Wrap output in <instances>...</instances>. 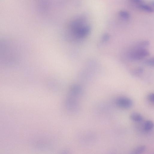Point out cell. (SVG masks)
<instances>
[{
	"mask_svg": "<svg viewBox=\"0 0 154 154\" xmlns=\"http://www.w3.org/2000/svg\"><path fill=\"white\" fill-rule=\"evenodd\" d=\"M146 148L144 145L139 146L133 150L131 154H141L145 151Z\"/></svg>",
	"mask_w": 154,
	"mask_h": 154,
	"instance_id": "obj_6",
	"label": "cell"
},
{
	"mask_svg": "<svg viewBox=\"0 0 154 154\" xmlns=\"http://www.w3.org/2000/svg\"><path fill=\"white\" fill-rule=\"evenodd\" d=\"M116 105L119 107L124 109L131 108L132 105V100L129 98L121 97L118 98L116 100Z\"/></svg>",
	"mask_w": 154,
	"mask_h": 154,
	"instance_id": "obj_2",
	"label": "cell"
},
{
	"mask_svg": "<svg viewBox=\"0 0 154 154\" xmlns=\"http://www.w3.org/2000/svg\"><path fill=\"white\" fill-rule=\"evenodd\" d=\"M148 99L151 102L154 103V94L151 93L148 96Z\"/></svg>",
	"mask_w": 154,
	"mask_h": 154,
	"instance_id": "obj_11",
	"label": "cell"
},
{
	"mask_svg": "<svg viewBox=\"0 0 154 154\" xmlns=\"http://www.w3.org/2000/svg\"><path fill=\"white\" fill-rule=\"evenodd\" d=\"M154 126L153 122L150 120L146 121L144 125V129L146 131H149L152 129Z\"/></svg>",
	"mask_w": 154,
	"mask_h": 154,
	"instance_id": "obj_8",
	"label": "cell"
},
{
	"mask_svg": "<svg viewBox=\"0 0 154 154\" xmlns=\"http://www.w3.org/2000/svg\"><path fill=\"white\" fill-rule=\"evenodd\" d=\"M82 90L81 87L78 85H74L70 90V95L74 97H79L82 94Z\"/></svg>",
	"mask_w": 154,
	"mask_h": 154,
	"instance_id": "obj_3",
	"label": "cell"
},
{
	"mask_svg": "<svg viewBox=\"0 0 154 154\" xmlns=\"http://www.w3.org/2000/svg\"><path fill=\"white\" fill-rule=\"evenodd\" d=\"M149 55V52L146 48L133 46L129 52V56L132 60H139L146 57Z\"/></svg>",
	"mask_w": 154,
	"mask_h": 154,
	"instance_id": "obj_1",
	"label": "cell"
},
{
	"mask_svg": "<svg viewBox=\"0 0 154 154\" xmlns=\"http://www.w3.org/2000/svg\"><path fill=\"white\" fill-rule=\"evenodd\" d=\"M138 7L146 12L152 13L154 12V9L152 7L143 3L138 5Z\"/></svg>",
	"mask_w": 154,
	"mask_h": 154,
	"instance_id": "obj_4",
	"label": "cell"
},
{
	"mask_svg": "<svg viewBox=\"0 0 154 154\" xmlns=\"http://www.w3.org/2000/svg\"><path fill=\"white\" fill-rule=\"evenodd\" d=\"M130 117L132 120L135 122H141L143 120L142 115L137 113H132L130 116Z\"/></svg>",
	"mask_w": 154,
	"mask_h": 154,
	"instance_id": "obj_5",
	"label": "cell"
},
{
	"mask_svg": "<svg viewBox=\"0 0 154 154\" xmlns=\"http://www.w3.org/2000/svg\"><path fill=\"white\" fill-rule=\"evenodd\" d=\"M151 4L154 7V1H153L151 2Z\"/></svg>",
	"mask_w": 154,
	"mask_h": 154,
	"instance_id": "obj_12",
	"label": "cell"
},
{
	"mask_svg": "<svg viewBox=\"0 0 154 154\" xmlns=\"http://www.w3.org/2000/svg\"><path fill=\"white\" fill-rule=\"evenodd\" d=\"M120 15L122 18L125 19H128L130 17L129 14L125 11H122L120 12Z\"/></svg>",
	"mask_w": 154,
	"mask_h": 154,
	"instance_id": "obj_9",
	"label": "cell"
},
{
	"mask_svg": "<svg viewBox=\"0 0 154 154\" xmlns=\"http://www.w3.org/2000/svg\"><path fill=\"white\" fill-rule=\"evenodd\" d=\"M144 63L148 65L154 66V58L147 60L145 61Z\"/></svg>",
	"mask_w": 154,
	"mask_h": 154,
	"instance_id": "obj_10",
	"label": "cell"
},
{
	"mask_svg": "<svg viewBox=\"0 0 154 154\" xmlns=\"http://www.w3.org/2000/svg\"><path fill=\"white\" fill-rule=\"evenodd\" d=\"M150 44V42L147 40L141 41L137 42L134 46L145 48Z\"/></svg>",
	"mask_w": 154,
	"mask_h": 154,
	"instance_id": "obj_7",
	"label": "cell"
}]
</instances>
